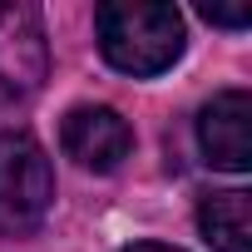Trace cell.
I'll return each mask as SVG.
<instances>
[{
  "label": "cell",
  "instance_id": "cell-8",
  "mask_svg": "<svg viewBox=\"0 0 252 252\" xmlns=\"http://www.w3.org/2000/svg\"><path fill=\"white\" fill-rule=\"evenodd\" d=\"M124 252H178V247H163V242H134V247H124Z\"/></svg>",
  "mask_w": 252,
  "mask_h": 252
},
{
  "label": "cell",
  "instance_id": "cell-6",
  "mask_svg": "<svg viewBox=\"0 0 252 252\" xmlns=\"http://www.w3.org/2000/svg\"><path fill=\"white\" fill-rule=\"evenodd\" d=\"M198 227L218 252H252V203L242 188L208 193L198 208Z\"/></svg>",
  "mask_w": 252,
  "mask_h": 252
},
{
  "label": "cell",
  "instance_id": "cell-4",
  "mask_svg": "<svg viewBox=\"0 0 252 252\" xmlns=\"http://www.w3.org/2000/svg\"><path fill=\"white\" fill-rule=\"evenodd\" d=\"M198 144L213 168H227V173L252 168V99H247V89H222L203 104Z\"/></svg>",
  "mask_w": 252,
  "mask_h": 252
},
{
  "label": "cell",
  "instance_id": "cell-5",
  "mask_svg": "<svg viewBox=\"0 0 252 252\" xmlns=\"http://www.w3.org/2000/svg\"><path fill=\"white\" fill-rule=\"evenodd\" d=\"M45 79V25L30 5H0V99H20Z\"/></svg>",
  "mask_w": 252,
  "mask_h": 252
},
{
  "label": "cell",
  "instance_id": "cell-7",
  "mask_svg": "<svg viewBox=\"0 0 252 252\" xmlns=\"http://www.w3.org/2000/svg\"><path fill=\"white\" fill-rule=\"evenodd\" d=\"M203 15H208L213 25H232V30H237V25H247V10H218V5H208Z\"/></svg>",
  "mask_w": 252,
  "mask_h": 252
},
{
  "label": "cell",
  "instance_id": "cell-2",
  "mask_svg": "<svg viewBox=\"0 0 252 252\" xmlns=\"http://www.w3.org/2000/svg\"><path fill=\"white\" fill-rule=\"evenodd\" d=\"M55 203L50 154L30 134H0V237H25Z\"/></svg>",
  "mask_w": 252,
  "mask_h": 252
},
{
  "label": "cell",
  "instance_id": "cell-3",
  "mask_svg": "<svg viewBox=\"0 0 252 252\" xmlns=\"http://www.w3.org/2000/svg\"><path fill=\"white\" fill-rule=\"evenodd\" d=\"M60 144L64 154L79 163V168H94V173H114L134 149V129L124 124L119 109L109 104H79L64 114L60 124Z\"/></svg>",
  "mask_w": 252,
  "mask_h": 252
},
{
  "label": "cell",
  "instance_id": "cell-1",
  "mask_svg": "<svg viewBox=\"0 0 252 252\" xmlns=\"http://www.w3.org/2000/svg\"><path fill=\"white\" fill-rule=\"evenodd\" d=\"M99 55L119 74H163L183 55V15L173 5H144V0H119L94 10Z\"/></svg>",
  "mask_w": 252,
  "mask_h": 252
}]
</instances>
